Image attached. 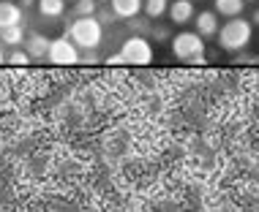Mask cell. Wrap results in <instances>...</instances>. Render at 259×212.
Wrapping results in <instances>:
<instances>
[{
  "label": "cell",
  "instance_id": "obj_19",
  "mask_svg": "<svg viewBox=\"0 0 259 212\" xmlns=\"http://www.w3.org/2000/svg\"><path fill=\"white\" fill-rule=\"evenodd\" d=\"M6 60V52H3V46H0V63H3Z\"/></svg>",
  "mask_w": 259,
  "mask_h": 212
},
{
  "label": "cell",
  "instance_id": "obj_14",
  "mask_svg": "<svg viewBox=\"0 0 259 212\" xmlns=\"http://www.w3.org/2000/svg\"><path fill=\"white\" fill-rule=\"evenodd\" d=\"M166 9H169V0H142V11L148 14L150 19L164 17Z\"/></svg>",
  "mask_w": 259,
  "mask_h": 212
},
{
  "label": "cell",
  "instance_id": "obj_17",
  "mask_svg": "<svg viewBox=\"0 0 259 212\" xmlns=\"http://www.w3.org/2000/svg\"><path fill=\"white\" fill-rule=\"evenodd\" d=\"M30 6H36V0H19V9H30Z\"/></svg>",
  "mask_w": 259,
  "mask_h": 212
},
{
  "label": "cell",
  "instance_id": "obj_1",
  "mask_svg": "<svg viewBox=\"0 0 259 212\" xmlns=\"http://www.w3.org/2000/svg\"><path fill=\"white\" fill-rule=\"evenodd\" d=\"M251 35H254V25L243 17H232L229 22H224L215 33L219 38V46L224 52H240L251 44Z\"/></svg>",
  "mask_w": 259,
  "mask_h": 212
},
{
  "label": "cell",
  "instance_id": "obj_3",
  "mask_svg": "<svg viewBox=\"0 0 259 212\" xmlns=\"http://www.w3.org/2000/svg\"><path fill=\"white\" fill-rule=\"evenodd\" d=\"M120 60L128 66H150L153 63V46L145 35H131L120 46Z\"/></svg>",
  "mask_w": 259,
  "mask_h": 212
},
{
  "label": "cell",
  "instance_id": "obj_8",
  "mask_svg": "<svg viewBox=\"0 0 259 212\" xmlns=\"http://www.w3.org/2000/svg\"><path fill=\"white\" fill-rule=\"evenodd\" d=\"M25 52H27V58H30V60L47 58V52H50V38L41 35V33H30L25 38Z\"/></svg>",
  "mask_w": 259,
  "mask_h": 212
},
{
  "label": "cell",
  "instance_id": "obj_5",
  "mask_svg": "<svg viewBox=\"0 0 259 212\" xmlns=\"http://www.w3.org/2000/svg\"><path fill=\"white\" fill-rule=\"evenodd\" d=\"M47 60H50L52 66H76V63H79V49L74 46V41L68 38V35H60V38L50 41Z\"/></svg>",
  "mask_w": 259,
  "mask_h": 212
},
{
  "label": "cell",
  "instance_id": "obj_18",
  "mask_svg": "<svg viewBox=\"0 0 259 212\" xmlns=\"http://www.w3.org/2000/svg\"><path fill=\"white\" fill-rule=\"evenodd\" d=\"M248 22H251V25H259V9H256L254 14H251V19H248Z\"/></svg>",
  "mask_w": 259,
  "mask_h": 212
},
{
  "label": "cell",
  "instance_id": "obj_16",
  "mask_svg": "<svg viewBox=\"0 0 259 212\" xmlns=\"http://www.w3.org/2000/svg\"><path fill=\"white\" fill-rule=\"evenodd\" d=\"M6 60L14 63V66H27V63H30V58H27V52H11Z\"/></svg>",
  "mask_w": 259,
  "mask_h": 212
},
{
  "label": "cell",
  "instance_id": "obj_13",
  "mask_svg": "<svg viewBox=\"0 0 259 212\" xmlns=\"http://www.w3.org/2000/svg\"><path fill=\"white\" fill-rule=\"evenodd\" d=\"M36 6H38V11H41V17H60L63 11H66V0H36Z\"/></svg>",
  "mask_w": 259,
  "mask_h": 212
},
{
  "label": "cell",
  "instance_id": "obj_9",
  "mask_svg": "<svg viewBox=\"0 0 259 212\" xmlns=\"http://www.w3.org/2000/svg\"><path fill=\"white\" fill-rule=\"evenodd\" d=\"M14 25H22V9H19V3L0 0V30L3 27H14Z\"/></svg>",
  "mask_w": 259,
  "mask_h": 212
},
{
  "label": "cell",
  "instance_id": "obj_12",
  "mask_svg": "<svg viewBox=\"0 0 259 212\" xmlns=\"http://www.w3.org/2000/svg\"><path fill=\"white\" fill-rule=\"evenodd\" d=\"M0 44H6V46H19V44H25V30H22V25L3 27V30H0Z\"/></svg>",
  "mask_w": 259,
  "mask_h": 212
},
{
  "label": "cell",
  "instance_id": "obj_6",
  "mask_svg": "<svg viewBox=\"0 0 259 212\" xmlns=\"http://www.w3.org/2000/svg\"><path fill=\"white\" fill-rule=\"evenodd\" d=\"M194 25H197V30L194 33H199L202 38H210V35H215L219 33V14L215 11H199V14H194Z\"/></svg>",
  "mask_w": 259,
  "mask_h": 212
},
{
  "label": "cell",
  "instance_id": "obj_10",
  "mask_svg": "<svg viewBox=\"0 0 259 212\" xmlns=\"http://www.w3.org/2000/svg\"><path fill=\"white\" fill-rule=\"evenodd\" d=\"M109 6H112V14L120 19H134L142 11V0H109Z\"/></svg>",
  "mask_w": 259,
  "mask_h": 212
},
{
  "label": "cell",
  "instance_id": "obj_7",
  "mask_svg": "<svg viewBox=\"0 0 259 212\" xmlns=\"http://www.w3.org/2000/svg\"><path fill=\"white\" fill-rule=\"evenodd\" d=\"M166 14H169V19L175 25H188L194 19V3L191 0H172L169 9H166Z\"/></svg>",
  "mask_w": 259,
  "mask_h": 212
},
{
  "label": "cell",
  "instance_id": "obj_15",
  "mask_svg": "<svg viewBox=\"0 0 259 212\" xmlns=\"http://www.w3.org/2000/svg\"><path fill=\"white\" fill-rule=\"evenodd\" d=\"M96 11H99V3H96V0H76L74 3L76 17H96Z\"/></svg>",
  "mask_w": 259,
  "mask_h": 212
},
{
  "label": "cell",
  "instance_id": "obj_2",
  "mask_svg": "<svg viewBox=\"0 0 259 212\" xmlns=\"http://www.w3.org/2000/svg\"><path fill=\"white\" fill-rule=\"evenodd\" d=\"M101 35H104V27L96 17H76L71 27H68V38L74 41L76 49H85V52L101 44Z\"/></svg>",
  "mask_w": 259,
  "mask_h": 212
},
{
  "label": "cell",
  "instance_id": "obj_11",
  "mask_svg": "<svg viewBox=\"0 0 259 212\" xmlns=\"http://www.w3.org/2000/svg\"><path fill=\"white\" fill-rule=\"evenodd\" d=\"M213 6H215V14H219V17L232 19V17H240L243 14L246 0H213Z\"/></svg>",
  "mask_w": 259,
  "mask_h": 212
},
{
  "label": "cell",
  "instance_id": "obj_4",
  "mask_svg": "<svg viewBox=\"0 0 259 212\" xmlns=\"http://www.w3.org/2000/svg\"><path fill=\"white\" fill-rule=\"evenodd\" d=\"M172 52L178 60H186V63L194 60V58H202V52H205V38L194 30H183L172 38Z\"/></svg>",
  "mask_w": 259,
  "mask_h": 212
}]
</instances>
